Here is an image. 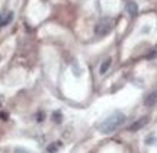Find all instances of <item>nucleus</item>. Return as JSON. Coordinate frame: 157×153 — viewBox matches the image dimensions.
Segmentation results:
<instances>
[{"mask_svg":"<svg viewBox=\"0 0 157 153\" xmlns=\"http://www.w3.org/2000/svg\"><path fill=\"white\" fill-rule=\"evenodd\" d=\"M125 118L127 117L122 112L112 114L105 121H102V124L99 125V131H101L102 134H111V133H113V131L117 130L118 127H121L125 123Z\"/></svg>","mask_w":157,"mask_h":153,"instance_id":"obj_1","label":"nucleus"},{"mask_svg":"<svg viewBox=\"0 0 157 153\" xmlns=\"http://www.w3.org/2000/svg\"><path fill=\"white\" fill-rule=\"evenodd\" d=\"M113 25H115V22H113L112 18H103V19H101L99 22L96 23V26H95V34H96V35H101V37H103V35L109 34V32L112 31Z\"/></svg>","mask_w":157,"mask_h":153,"instance_id":"obj_2","label":"nucleus"},{"mask_svg":"<svg viewBox=\"0 0 157 153\" xmlns=\"http://www.w3.org/2000/svg\"><path fill=\"white\" fill-rule=\"evenodd\" d=\"M148 121H150V118L148 117H141V118H138L135 123H132V124L129 125V131H138L141 130L143 127H146L147 124H148Z\"/></svg>","mask_w":157,"mask_h":153,"instance_id":"obj_3","label":"nucleus"},{"mask_svg":"<svg viewBox=\"0 0 157 153\" xmlns=\"http://www.w3.org/2000/svg\"><path fill=\"white\" fill-rule=\"evenodd\" d=\"M127 12H128L129 16H135V15L138 13V6H137V3L132 2V0H129L128 3H127Z\"/></svg>","mask_w":157,"mask_h":153,"instance_id":"obj_4","label":"nucleus"},{"mask_svg":"<svg viewBox=\"0 0 157 153\" xmlns=\"http://www.w3.org/2000/svg\"><path fill=\"white\" fill-rule=\"evenodd\" d=\"M111 64H112V58H106L105 61L101 64V69H99V72H101V74H105L109 70V67H111Z\"/></svg>","mask_w":157,"mask_h":153,"instance_id":"obj_5","label":"nucleus"},{"mask_svg":"<svg viewBox=\"0 0 157 153\" xmlns=\"http://www.w3.org/2000/svg\"><path fill=\"white\" fill-rule=\"evenodd\" d=\"M156 102H157V93L154 92V93H150V95L147 96L146 105H147V107H151V105H154Z\"/></svg>","mask_w":157,"mask_h":153,"instance_id":"obj_6","label":"nucleus"},{"mask_svg":"<svg viewBox=\"0 0 157 153\" xmlns=\"http://www.w3.org/2000/svg\"><path fill=\"white\" fill-rule=\"evenodd\" d=\"M12 19H13V12H9L7 15L3 16V21H2V25L0 26H5V25H9L12 22Z\"/></svg>","mask_w":157,"mask_h":153,"instance_id":"obj_7","label":"nucleus"},{"mask_svg":"<svg viewBox=\"0 0 157 153\" xmlns=\"http://www.w3.org/2000/svg\"><path fill=\"white\" fill-rule=\"evenodd\" d=\"M52 120L56 121V123H61V112H54L52 114Z\"/></svg>","mask_w":157,"mask_h":153,"instance_id":"obj_8","label":"nucleus"},{"mask_svg":"<svg viewBox=\"0 0 157 153\" xmlns=\"http://www.w3.org/2000/svg\"><path fill=\"white\" fill-rule=\"evenodd\" d=\"M58 146H60V144H56V143H52V144H50V146H48V147H47V150H48V152H54V150H57V147H58Z\"/></svg>","mask_w":157,"mask_h":153,"instance_id":"obj_9","label":"nucleus"},{"mask_svg":"<svg viewBox=\"0 0 157 153\" xmlns=\"http://www.w3.org/2000/svg\"><path fill=\"white\" fill-rule=\"evenodd\" d=\"M15 153H28L25 149H22V147H17L16 150H15Z\"/></svg>","mask_w":157,"mask_h":153,"instance_id":"obj_10","label":"nucleus"},{"mask_svg":"<svg viewBox=\"0 0 157 153\" xmlns=\"http://www.w3.org/2000/svg\"><path fill=\"white\" fill-rule=\"evenodd\" d=\"M3 16H5V13H0V25H2V21H3Z\"/></svg>","mask_w":157,"mask_h":153,"instance_id":"obj_11","label":"nucleus"}]
</instances>
